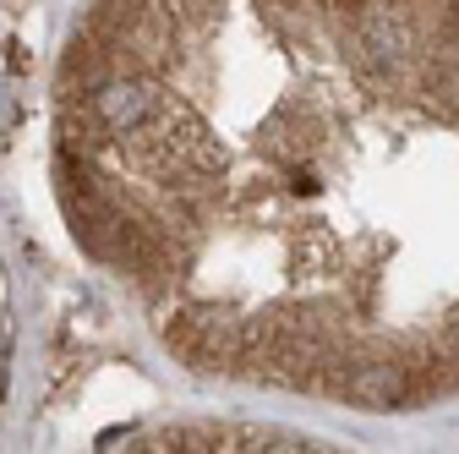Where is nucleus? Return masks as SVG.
Returning a JSON list of instances; mask_svg holds the SVG:
<instances>
[{
    "mask_svg": "<svg viewBox=\"0 0 459 454\" xmlns=\"http://www.w3.org/2000/svg\"><path fill=\"white\" fill-rule=\"evenodd\" d=\"M6 351H12V334L0 328V394H6Z\"/></svg>",
    "mask_w": 459,
    "mask_h": 454,
    "instance_id": "obj_2",
    "label": "nucleus"
},
{
    "mask_svg": "<svg viewBox=\"0 0 459 454\" xmlns=\"http://www.w3.org/2000/svg\"><path fill=\"white\" fill-rule=\"evenodd\" d=\"M153 109H159V93L148 83H137V77H109L93 93V116L109 132H137V127H148Z\"/></svg>",
    "mask_w": 459,
    "mask_h": 454,
    "instance_id": "obj_1",
    "label": "nucleus"
}]
</instances>
